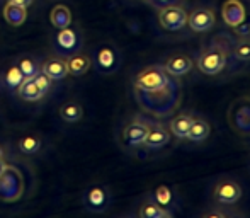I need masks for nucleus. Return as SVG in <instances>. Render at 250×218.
Here are the masks:
<instances>
[{
	"label": "nucleus",
	"mask_w": 250,
	"mask_h": 218,
	"mask_svg": "<svg viewBox=\"0 0 250 218\" xmlns=\"http://www.w3.org/2000/svg\"><path fill=\"white\" fill-rule=\"evenodd\" d=\"M230 128L238 136L250 138V96H242L230 104L227 112Z\"/></svg>",
	"instance_id": "nucleus-4"
},
{
	"label": "nucleus",
	"mask_w": 250,
	"mask_h": 218,
	"mask_svg": "<svg viewBox=\"0 0 250 218\" xmlns=\"http://www.w3.org/2000/svg\"><path fill=\"white\" fill-rule=\"evenodd\" d=\"M162 66H164L165 72H167L170 77H184L192 70L194 62H192V58L189 55L175 53V55L168 56Z\"/></svg>",
	"instance_id": "nucleus-14"
},
{
	"label": "nucleus",
	"mask_w": 250,
	"mask_h": 218,
	"mask_svg": "<svg viewBox=\"0 0 250 218\" xmlns=\"http://www.w3.org/2000/svg\"><path fill=\"white\" fill-rule=\"evenodd\" d=\"M3 153H5V152H3V147L0 145V159H3Z\"/></svg>",
	"instance_id": "nucleus-36"
},
{
	"label": "nucleus",
	"mask_w": 250,
	"mask_h": 218,
	"mask_svg": "<svg viewBox=\"0 0 250 218\" xmlns=\"http://www.w3.org/2000/svg\"><path fill=\"white\" fill-rule=\"evenodd\" d=\"M24 79H26V77H24V73L21 72V68L17 65H12L5 72V75H3V82H5V86L9 87V89H17V87L22 84Z\"/></svg>",
	"instance_id": "nucleus-29"
},
{
	"label": "nucleus",
	"mask_w": 250,
	"mask_h": 218,
	"mask_svg": "<svg viewBox=\"0 0 250 218\" xmlns=\"http://www.w3.org/2000/svg\"><path fill=\"white\" fill-rule=\"evenodd\" d=\"M231 29H233V33L237 34L238 38H249L250 40V17H245L238 26L231 27Z\"/></svg>",
	"instance_id": "nucleus-32"
},
{
	"label": "nucleus",
	"mask_w": 250,
	"mask_h": 218,
	"mask_svg": "<svg viewBox=\"0 0 250 218\" xmlns=\"http://www.w3.org/2000/svg\"><path fill=\"white\" fill-rule=\"evenodd\" d=\"M153 7H157V9H162V7L165 5H170V3H174V0H148Z\"/></svg>",
	"instance_id": "nucleus-34"
},
{
	"label": "nucleus",
	"mask_w": 250,
	"mask_h": 218,
	"mask_svg": "<svg viewBox=\"0 0 250 218\" xmlns=\"http://www.w3.org/2000/svg\"><path fill=\"white\" fill-rule=\"evenodd\" d=\"M34 79V82H36V86L40 87L41 90H43L44 94L48 92V90L51 89V84H53V80L50 79V77L46 75V73L43 72V70H40V72L36 73V75L33 77Z\"/></svg>",
	"instance_id": "nucleus-31"
},
{
	"label": "nucleus",
	"mask_w": 250,
	"mask_h": 218,
	"mask_svg": "<svg viewBox=\"0 0 250 218\" xmlns=\"http://www.w3.org/2000/svg\"><path fill=\"white\" fill-rule=\"evenodd\" d=\"M231 55L238 62H250V40L249 38H238L237 43L231 48Z\"/></svg>",
	"instance_id": "nucleus-27"
},
{
	"label": "nucleus",
	"mask_w": 250,
	"mask_h": 218,
	"mask_svg": "<svg viewBox=\"0 0 250 218\" xmlns=\"http://www.w3.org/2000/svg\"><path fill=\"white\" fill-rule=\"evenodd\" d=\"M94 65L96 70L102 75H112L119 70L121 66V55L112 44H104L97 50L94 56Z\"/></svg>",
	"instance_id": "nucleus-10"
},
{
	"label": "nucleus",
	"mask_w": 250,
	"mask_h": 218,
	"mask_svg": "<svg viewBox=\"0 0 250 218\" xmlns=\"http://www.w3.org/2000/svg\"><path fill=\"white\" fill-rule=\"evenodd\" d=\"M172 84V77L165 72L162 65H151L138 72L135 77V90H142V92H157V90L167 89Z\"/></svg>",
	"instance_id": "nucleus-3"
},
{
	"label": "nucleus",
	"mask_w": 250,
	"mask_h": 218,
	"mask_svg": "<svg viewBox=\"0 0 250 218\" xmlns=\"http://www.w3.org/2000/svg\"><path fill=\"white\" fill-rule=\"evenodd\" d=\"M26 17H27V9H24V7L14 5V3H9V2L3 7V19L7 21L9 26H14V27L22 26Z\"/></svg>",
	"instance_id": "nucleus-23"
},
{
	"label": "nucleus",
	"mask_w": 250,
	"mask_h": 218,
	"mask_svg": "<svg viewBox=\"0 0 250 218\" xmlns=\"http://www.w3.org/2000/svg\"><path fill=\"white\" fill-rule=\"evenodd\" d=\"M138 217L140 218H172L174 212L170 208L158 205L153 199H146L142 203V206L138 208Z\"/></svg>",
	"instance_id": "nucleus-19"
},
{
	"label": "nucleus",
	"mask_w": 250,
	"mask_h": 218,
	"mask_svg": "<svg viewBox=\"0 0 250 218\" xmlns=\"http://www.w3.org/2000/svg\"><path fill=\"white\" fill-rule=\"evenodd\" d=\"M111 201H112L111 189L107 186H101V184H94L90 188H87L82 198L83 208L90 213H104L111 206Z\"/></svg>",
	"instance_id": "nucleus-6"
},
{
	"label": "nucleus",
	"mask_w": 250,
	"mask_h": 218,
	"mask_svg": "<svg viewBox=\"0 0 250 218\" xmlns=\"http://www.w3.org/2000/svg\"><path fill=\"white\" fill-rule=\"evenodd\" d=\"M151 199H153V201H157L158 205L168 208V206H172V203H174V191H172V188H168V186L160 184L158 188H155Z\"/></svg>",
	"instance_id": "nucleus-26"
},
{
	"label": "nucleus",
	"mask_w": 250,
	"mask_h": 218,
	"mask_svg": "<svg viewBox=\"0 0 250 218\" xmlns=\"http://www.w3.org/2000/svg\"><path fill=\"white\" fill-rule=\"evenodd\" d=\"M83 46V40L80 33L72 26H66L58 29L55 36V48L60 55H73L80 51Z\"/></svg>",
	"instance_id": "nucleus-9"
},
{
	"label": "nucleus",
	"mask_w": 250,
	"mask_h": 218,
	"mask_svg": "<svg viewBox=\"0 0 250 218\" xmlns=\"http://www.w3.org/2000/svg\"><path fill=\"white\" fill-rule=\"evenodd\" d=\"M50 22L56 29L72 26V12H70L68 7L63 5V3H56L50 12Z\"/></svg>",
	"instance_id": "nucleus-22"
},
{
	"label": "nucleus",
	"mask_w": 250,
	"mask_h": 218,
	"mask_svg": "<svg viewBox=\"0 0 250 218\" xmlns=\"http://www.w3.org/2000/svg\"><path fill=\"white\" fill-rule=\"evenodd\" d=\"M148 128H150V121L143 118H135L128 123V125L123 128V142L126 143V147L129 149H138L143 147L145 138L148 135Z\"/></svg>",
	"instance_id": "nucleus-11"
},
{
	"label": "nucleus",
	"mask_w": 250,
	"mask_h": 218,
	"mask_svg": "<svg viewBox=\"0 0 250 218\" xmlns=\"http://www.w3.org/2000/svg\"><path fill=\"white\" fill-rule=\"evenodd\" d=\"M41 145H43L41 138L34 135L22 136V138L17 142V147H19L21 153H24V155H34V153H38L41 150Z\"/></svg>",
	"instance_id": "nucleus-25"
},
{
	"label": "nucleus",
	"mask_w": 250,
	"mask_h": 218,
	"mask_svg": "<svg viewBox=\"0 0 250 218\" xmlns=\"http://www.w3.org/2000/svg\"><path fill=\"white\" fill-rule=\"evenodd\" d=\"M66 66H68L70 75L80 77V75H85V73L90 70V66H92V60H90V56L77 51V53H73L72 56L66 58Z\"/></svg>",
	"instance_id": "nucleus-20"
},
{
	"label": "nucleus",
	"mask_w": 250,
	"mask_h": 218,
	"mask_svg": "<svg viewBox=\"0 0 250 218\" xmlns=\"http://www.w3.org/2000/svg\"><path fill=\"white\" fill-rule=\"evenodd\" d=\"M41 70L46 73L48 77L56 82V80H63L68 75V66H66V60L62 56H50L43 62Z\"/></svg>",
	"instance_id": "nucleus-16"
},
{
	"label": "nucleus",
	"mask_w": 250,
	"mask_h": 218,
	"mask_svg": "<svg viewBox=\"0 0 250 218\" xmlns=\"http://www.w3.org/2000/svg\"><path fill=\"white\" fill-rule=\"evenodd\" d=\"M24 193V177L19 169L7 165L5 171L0 174V201L16 203Z\"/></svg>",
	"instance_id": "nucleus-5"
},
{
	"label": "nucleus",
	"mask_w": 250,
	"mask_h": 218,
	"mask_svg": "<svg viewBox=\"0 0 250 218\" xmlns=\"http://www.w3.org/2000/svg\"><path fill=\"white\" fill-rule=\"evenodd\" d=\"M188 14L189 12L182 5L170 3V5L158 9V24L162 26V29L177 33V31L184 29L188 24Z\"/></svg>",
	"instance_id": "nucleus-7"
},
{
	"label": "nucleus",
	"mask_w": 250,
	"mask_h": 218,
	"mask_svg": "<svg viewBox=\"0 0 250 218\" xmlns=\"http://www.w3.org/2000/svg\"><path fill=\"white\" fill-rule=\"evenodd\" d=\"M136 101L145 111L155 116H167L177 108L179 104V90L174 82L164 90L157 92H142L136 90Z\"/></svg>",
	"instance_id": "nucleus-1"
},
{
	"label": "nucleus",
	"mask_w": 250,
	"mask_h": 218,
	"mask_svg": "<svg viewBox=\"0 0 250 218\" xmlns=\"http://www.w3.org/2000/svg\"><path fill=\"white\" fill-rule=\"evenodd\" d=\"M7 165H9V164H5L2 159H0V174H2V172L5 171V167H7Z\"/></svg>",
	"instance_id": "nucleus-35"
},
{
	"label": "nucleus",
	"mask_w": 250,
	"mask_h": 218,
	"mask_svg": "<svg viewBox=\"0 0 250 218\" xmlns=\"http://www.w3.org/2000/svg\"><path fill=\"white\" fill-rule=\"evenodd\" d=\"M192 118H194V116L189 114V112L172 118L170 123H168V131H170V135H174L175 138H179V140H186L189 128H191Z\"/></svg>",
	"instance_id": "nucleus-21"
},
{
	"label": "nucleus",
	"mask_w": 250,
	"mask_h": 218,
	"mask_svg": "<svg viewBox=\"0 0 250 218\" xmlns=\"http://www.w3.org/2000/svg\"><path fill=\"white\" fill-rule=\"evenodd\" d=\"M242 195H244L242 186L231 177L220 179L213 188V199L218 205L235 206L242 199Z\"/></svg>",
	"instance_id": "nucleus-8"
},
{
	"label": "nucleus",
	"mask_w": 250,
	"mask_h": 218,
	"mask_svg": "<svg viewBox=\"0 0 250 218\" xmlns=\"http://www.w3.org/2000/svg\"><path fill=\"white\" fill-rule=\"evenodd\" d=\"M9 3H14V5H19V7H24V9H27V7H31L34 3V0H7Z\"/></svg>",
	"instance_id": "nucleus-33"
},
{
	"label": "nucleus",
	"mask_w": 250,
	"mask_h": 218,
	"mask_svg": "<svg viewBox=\"0 0 250 218\" xmlns=\"http://www.w3.org/2000/svg\"><path fill=\"white\" fill-rule=\"evenodd\" d=\"M218 208H211L208 212L201 213L203 218H231V217H242L244 213L238 210H230V206L227 205H216Z\"/></svg>",
	"instance_id": "nucleus-28"
},
{
	"label": "nucleus",
	"mask_w": 250,
	"mask_h": 218,
	"mask_svg": "<svg viewBox=\"0 0 250 218\" xmlns=\"http://www.w3.org/2000/svg\"><path fill=\"white\" fill-rule=\"evenodd\" d=\"M221 17L228 27H235L247 17V9L242 0H227L221 5Z\"/></svg>",
	"instance_id": "nucleus-15"
},
{
	"label": "nucleus",
	"mask_w": 250,
	"mask_h": 218,
	"mask_svg": "<svg viewBox=\"0 0 250 218\" xmlns=\"http://www.w3.org/2000/svg\"><path fill=\"white\" fill-rule=\"evenodd\" d=\"M209 133H211L209 123H208L204 118L194 116V118H192V123H191V128H189V131H188V136H186V140H189V142H192V143H201V142H204V140H208Z\"/></svg>",
	"instance_id": "nucleus-18"
},
{
	"label": "nucleus",
	"mask_w": 250,
	"mask_h": 218,
	"mask_svg": "<svg viewBox=\"0 0 250 218\" xmlns=\"http://www.w3.org/2000/svg\"><path fill=\"white\" fill-rule=\"evenodd\" d=\"M170 138L172 136H170L168 128H165V126L158 121H150L148 135H146L143 147L148 150H160V149H164L165 145H168Z\"/></svg>",
	"instance_id": "nucleus-13"
},
{
	"label": "nucleus",
	"mask_w": 250,
	"mask_h": 218,
	"mask_svg": "<svg viewBox=\"0 0 250 218\" xmlns=\"http://www.w3.org/2000/svg\"><path fill=\"white\" fill-rule=\"evenodd\" d=\"M16 65L19 66L21 72L24 73V77H26V79H29V77H34L41 70L40 63H38L34 58H31V56H22V58H21L19 62L16 63Z\"/></svg>",
	"instance_id": "nucleus-30"
},
{
	"label": "nucleus",
	"mask_w": 250,
	"mask_h": 218,
	"mask_svg": "<svg viewBox=\"0 0 250 218\" xmlns=\"http://www.w3.org/2000/svg\"><path fill=\"white\" fill-rule=\"evenodd\" d=\"M228 63V43L225 44L223 41H213L209 46H206L199 53L196 60V66L201 73L204 75H218L225 70Z\"/></svg>",
	"instance_id": "nucleus-2"
},
{
	"label": "nucleus",
	"mask_w": 250,
	"mask_h": 218,
	"mask_svg": "<svg viewBox=\"0 0 250 218\" xmlns=\"http://www.w3.org/2000/svg\"><path fill=\"white\" fill-rule=\"evenodd\" d=\"M60 116L65 123H79L83 118V108L77 101H66L60 106Z\"/></svg>",
	"instance_id": "nucleus-24"
},
{
	"label": "nucleus",
	"mask_w": 250,
	"mask_h": 218,
	"mask_svg": "<svg viewBox=\"0 0 250 218\" xmlns=\"http://www.w3.org/2000/svg\"><path fill=\"white\" fill-rule=\"evenodd\" d=\"M216 24L214 10L209 7H196L188 14V27L192 33H208Z\"/></svg>",
	"instance_id": "nucleus-12"
},
{
	"label": "nucleus",
	"mask_w": 250,
	"mask_h": 218,
	"mask_svg": "<svg viewBox=\"0 0 250 218\" xmlns=\"http://www.w3.org/2000/svg\"><path fill=\"white\" fill-rule=\"evenodd\" d=\"M17 96L22 101H26V103H38V101L43 99L46 94L36 86L33 77H29V79H24L22 84L17 87Z\"/></svg>",
	"instance_id": "nucleus-17"
}]
</instances>
